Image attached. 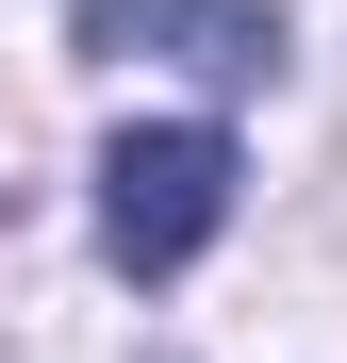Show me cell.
<instances>
[{
  "instance_id": "cell-1",
  "label": "cell",
  "mask_w": 347,
  "mask_h": 363,
  "mask_svg": "<svg viewBox=\"0 0 347 363\" xmlns=\"http://www.w3.org/2000/svg\"><path fill=\"white\" fill-rule=\"evenodd\" d=\"M231 133L215 116H149V133H116L99 149V248L133 264V281H182L215 231H231Z\"/></svg>"
},
{
  "instance_id": "cell-2",
  "label": "cell",
  "mask_w": 347,
  "mask_h": 363,
  "mask_svg": "<svg viewBox=\"0 0 347 363\" xmlns=\"http://www.w3.org/2000/svg\"><path fill=\"white\" fill-rule=\"evenodd\" d=\"M83 50H116V67H199V83H265L281 67V17L265 0H83Z\"/></svg>"
}]
</instances>
